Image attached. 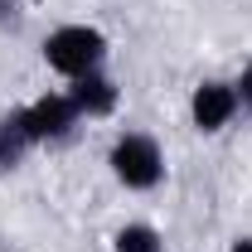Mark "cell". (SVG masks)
I'll list each match as a JSON object with an SVG mask.
<instances>
[{"label":"cell","instance_id":"cell-1","mask_svg":"<svg viewBox=\"0 0 252 252\" xmlns=\"http://www.w3.org/2000/svg\"><path fill=\"white\" fill-rule=\"evenodd\" d=\"M102 54H107V39H102L97 30H88V25H63V30H54L49 39H44L49 68H59V73H68V78L97 73Z\"/></svg>","mask_w":252,"mask_h":252},{"label":"cell","instance_id":"cell-2","mask_svg":"<svg viewBox=\"0 0 252 252\" xmlns=\"http://www.w3.org/2000/svg\"><path fill=\"white\" fill-rule=\"evenodd\" d=\"M112 175H117L126 189H151V185H160V175H165V156H160V146L151 136L126 131L122 141L112 146Z\"/></svg>","mask_w":252,"mask_h":252},{"label":"cell","instance_id":"cell-3","mask_svg":"<svg viewBox=\"0 0 252 252\" xmlns=\"http://www.w3.org/2000/svg\"><path fill=\"white\" fill-rule=\"evenodd\" d=\"M20 117H25L30 141H59V136H68V126L78 122V107H73L68 93H49V97H39V102H30Z\"/></svg>","mask_w":252,"mask_h":252},{"label":"cell","instance_id":"cell-4","mask_svg":"<svg viewBox=\"0 0 252 252\" xmlns=\"http://www.w3.org/2000/svg\"><path fill=\"white\" fill-rule=\"evenodd\" d=\"M233 112H238V88H228V83H199L194 97H189V117H194L199 131H219V126H228Z\"/></svg>","mask_w":252,"mask_h":252},{"label":"cell","instance_id":"cell-5","mask_svg":"<svg viewBox=\"0 0 252 252\" xmlns=\"http://www.w3.org/2000/svg\"><path fill=\"white\" fill-rule=\"evenodd\" d=\"M73 107H78V117L88 112V117H102V112H112L117 107V88H112V78H102V73H83V78H73Z\"/></svg>","mask_w":252,"mask_h":252},{"label":"cell","instance_id":"cell-6","mask_svg":"<svg viewBox=\"0 0 252 252\" xmlns=\"http://www.w3.org/2000/svg\"><path fill=\"white\" fill-rule=\"evenodd\" d=\"M30 146L34 141H30V131H25V117H20V112L0 117V170H15Z\"/></svg>","mask_w":252,"mask_h":252},{"label":"cell","instance_id":"cell-7","mask_svg":"<svg viewBox=\"0 0 252 252\" xmlns=\"http://www.w3.org/2000/svg\"><path fill=\"white\" fill-rule=\"evenodd\" d=\"M117 252H160V233L151 223H126L117 233Z\"/></svg>","mask_w":252,"mask_h":252},{"label":"cell","instance_id":"cell-8","mask_svg":"<svg viewBox=\"0 0 252 252\" xmlns=\"http://www.w3.org/2000/svg\"><path fill=\"white\" fill-rule=\"evenodd\" d=\"M238 102H248V107H252V63L243 68V83H238Z\"/></svg>","mask_w":252,"mask_h":252},{"label":"cell","instance_id":"cell-9","mask_svg":"<svg viewBox=\"0 0 252 252\" xmlns=\"http://www.w3.org/2000/svg\"><path fill=\"white\" fill-rule=\"evenodd\" d=\"M233 252H252V238H238V243H233Z\"/></svg>","mask_w":252,"mask_h":252}]
</instances>
